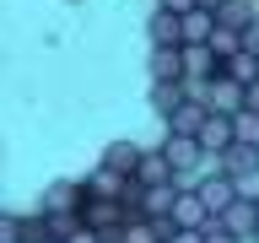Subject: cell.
<instances>
[{"mask_svg":"<svg viewBox=\"0 0 259 243\" xmlns=\"http://www.w3.org/2000/svg\"><path fill=\"white\" fill-rule=\"evenodd\" d=\"M210 54H216V60H232V54H243V32H232V27H222V22H216V32H210Z\"/></svg>","mask_w":259,"mask_h":243,"instance_id":"cell-15","label":"cell"},{"mask_svg":"<svg viewBox=\"0 0 259 243\" xmlns=\"http://www.w3.org/2000/svg\"><path fill=\"white\" fill-rule=\"evenodd\" d=\"M216 32V11H189L184 16V44H210Z\"/></svg>","mask_w":259,"mask_h":243,"instance_id":"cell-14","label":"cell"},{"mask_svg":"<svg viewBox=\"0 0 259 243\" xmlns=\"http://www.w3.org/2000/svg\"><path fill=\"white\" fill-rule=\"evenodd\" d=\"M167 243H205V232H200V227H173Z\"/></svg>","mask_w":259,"mask_h":243,"instance_id":"cell-20","label":"cell"},{"mask_svg":"<svg viewBox=\"0 0 259 243\" xmlns=\"http://www.w3.org/2000/svg\"><path fill=\"white\" fill-rule=\"evenodd\" d=\"M205 243H243V238H232V232H222V227L210 222V227H205Z\"/></svg>","mask_w":259,"mask_h":243,"instance_id":"cell-21","label":"cell"},{"mask_svg":"<svg viewBox=\"0 0 259 243\" xmlns=\"http://www.w3.org/2000/svg\"><path fill=\"white\" fill-rule=\"evenodd\" d=\"M70 243H103V238H97L92 227H81V232H76V238H70Z\"/></svg>","mask_w":259,"mask_h":243,"instance_id":"cell-23","label":"cell"},{"mask_svg":"<svg viewBox=\"0 0 259 243\" xmlns=\"http://www.w3.org/2000/svg\"><path fill=\"white\" fill-rule=\"evenodd\" d=\"M141 157H146V151H141V146H135V141H113L108 146V151H103V168H113V173H135V168H141Z\"/></svg>","mask_w":259,"mask_h":243,"instance_id":"cell-9","label":"cell"},{"mask_svg":"<svg viewBox=\"0 0 259 243\" xmlns=\"http://www.w3.org/2000/svg\"><path fill=\"white\" fill-rule=\"evenodd\" d=\"M222 168H227L232 178H259V146H243V141H238V146L222 157Z\"/></svg>","mask_w":259,"mask_h":243,"instance_id":"cell-10","label":"cell"},{"mask_svg":"<svg viewBox=\"0 0 259 243\" xmlns=\"http://www.w3.org/2000/svg\"><path fill=\"white\" fill-rule=\"evenodd\" d=\"M222 6H227V0H200V11H222Z\"/></svg>","mask_w":259,"mask_h":243,"instance_id":"cell-25","label":"cell"},{"mask_svg":"<svg viewBox=\"0 0 259 243\" xmlns=\"http://www.w3.org/2000/svg\"><path fill=\"white\" fill-rule=\"evenodd\" d=\"M157 11H173V16H189V11H200V0H157Z\"/></svg>","mask_w":259,"mask_h":243,"instance_id":"cell-19","label":"cell"},{"mask_svg":"<svg viewBox=\"0 0 259 243\" xmlns=\"http://www.w3.org/2000/svg\"><path fill=\"white\" fill-rule=\"evenodd\" d=\"M151 49H184V16H173V11L151 16Z\"/></svg>","mask_w":259,"mask_h":243,"instance_id":"cell-7","label":"cell"},{"mask_svg":"<svg viewBox=\"0 0 259 243\" xmlns=\"http://www.w3.org/2000/svg\"><path fill=\"white\" fill-rule=\"evenodd\" d=\"M216 227L232 232V238H243V243H254L259 238V206L254 200H238V206H227L222 216H216Z\"/></svg>","mask_w":259,"mask_h":243,"instance_id":"cell-3","label":"cell"},{"mask_svg":"<svg viewBox=\"0 0 259 243\" xmlns=\"http://www.w3.org/2000/svg\"><path fill=\"white\" fill-rule=\"evenodd\" d=\"M194 97H200L210 113H227V119H238V113L248 108V87H238L232 76H216V81H205V87H194Z\"/></svg>","mask_w":259,"mask_h":243,"instance_id":"cell-2","label":"cell"},{"mask_svg":"<svg viewBox=\"0 0 259 243\" xmlns=\"http://www.w3.org/2000/svg\"><path fill=\"white\" fill-rule=\"evenodd\" d=\"M194 194H200V200H205V211H210V216H222L227 206H238V200H243V189H238V178L227 173L222 162H210L205 173L194 178Z\"/></svg>","mask_w":259,"mask_h":243,"instance_id":"cell-1","label":"cell"},{"mask_svg":"<svg viewBox=\"0 0 259 243\" xmlns=\"http://www.w3.org/2000/svg\"><path fill=\"white\" fill-rule=\"evenodd\" d=\"M216 22H222V27H232V32H248V27L259 22V11L248 6V0H227L222 11H216Z\"/></svg>","mask_w":259,"mask_h":243,"instance_id":"cell-13","label":"cell"},{"mask_svg":"<svg viewBox=\"0 0 259 243\" xmlns=\"http://www.w3.org/2000/svg\"><path fill=\"white\" fill-rule=\"evenodd\" d=\"M254 206H259V200H254Z\"/></svg>","mask_w":259,"mask_h":243,"instance_id":"cell-27","label":"cell"},{"mask_svg":"<svg viewBox=\"0 0 259 243\" xmlns=\"http://www.w3.org/2000/svg\"><path fill=\"white\" fill-rule=\"evenodd\" d=\"M243 54H259V22H254L248 32H243Z\"/></svg>","mask_w":259,"mask_h":243,"instance_id":"cell-22","label":"cell"},{"mask_svg":"<svg viewBox=\"0 0 259 243\" xmlns=\"http://www.w3.org/2000/svg\"><path fill=\"white\" fill-rule=\"evenodd\" d=\"M238 141L243 146H259V113H248V108L238 113Z\"/></svg>","mask_w":259,"mask_h":243,"instance_id":"cell-17","label":"cell"},{"mask_svg":"<svg viewBox=\"0 0 259 243\" xmlns=\"http://www.w3.org/2000/svg\"><path fill=\"white\" fill-rule=\"evenodd\" d=\"M157 81H184V49H151V87Z\"/></svg>","mask_w":259,"mask_h":243,"instance_id":"cell-8","label":"cell"},{"mask_svg":"<svg viewBox=\"0 0 259 243\" xmlns=\"http://www.w3.org/2000/svg\"><path fill=\"white\" fill-rule=\"evenodd\" d=\"M248 113H259V81L248 87Z\"/></svg>","mask_w":259,"mask_h":243,"instance_id":"cell-24","label":"cell"},{"mask_svg":"<svg viewBox=\"0 0 259 243\" xmlns=\"http://www.w3.org/2000/svg\"><path fill=\"white\" fill-rule=\"evenodd\" d=\"M151 97H157V113L167 119L178 103H189V97H194V87H189V81H157V87H151Z\"/></svg>","mask_w":259,"mask_h":243,"instance_id":"cell-11","label":"cell"},{"mask_svg":"<svg viewBox=\"0 0 259 243\" xmlns=\"http://www.w3.org/2000/svg\"><path fill=\"white\" fill-rule=\"evenodd\" d=\"M227 76L238 81V87H254L259 81V54H232L227 60Z\"/></svg>","mask_w":259,"mask_h":243,"instance_id":"cell-16","label":"cell"},{"mask_svg":"<svg viewBox=\"0 0 259 243\" xmlns=\"http://www.w3.org/2000/svg\"><path fill=\"white\" fill-rule=\"evenodd\" d=\"M205 119H210V108L200 103V97H189V103H178V108L167 113V135H200Z\"/></svg>","mask_w":259,"mask_h":243,"instance_id":"cell-4","label":"cell"},{"mask_svg":"<svg viewBox=\"0 0 259 243\" xmlns=\"http://www.w3.org/2000/svg\"><path fill=\"white\" fill-rule=\"evenodd\" d=\"M124 184H130V178L113 173V168H92V178H87L92 200H119V194H124Z\"/></svg>","mask_w":259,"mask_h":243,"instance_id":"cell-12","label":"cell"},{"mask_svg":"<svg viewBox=\"0 0 259 243\" xmlns=\"http://www.w3.org/2000/svg\"><path fill=\"white\" fill-rule=\"evenodd\" d=\"M210 222H216V216H210V211H205V200H200V194H194V189H184V194H178L173 227H200V232H205Z\"/></svg>","mask_w":259,"mask_h":243,"instance_id":"cell-6","label":"cell"},{"mask_svg":"<svg viewBox=\"0 0 259 243\" xmlns=\"http://www.w3.org/2000/svg\"><path fill=\"white\" fill-rule=\"evenodd\" d=\"M135 178H141L146 189H151V184H184V178L173 173V162L162 157V146H157V151H146V157H141V168H135Z\"/></svg>","mask_w":259,"mask_h":243,"instance_id":"cell-5","label":"cell"},{"mask_svg":"<svg viewBox=\"0 0 259 243\" xmlns=\"http://www.w3.org/2000/svg\"><path fill=\"white\" fill-rule=\"evenodd\" d=\"M254 243H259V238H254Z\"/></svg>","mask_w":259,"mask_h":243,"instance_id":"cell-28","label":"cell"},{"mask_svg":"<svg viewBox=\"0 0 259 243\" xmlns=\"http://www.w3.org/2000/svg\"><path fill=\"white\" fill-rule=\"evenodd\" d=\"M44 243H54V238H44Z\"/></svg>","mask_w":259,"mask_h":243,"instance_id":"cell-26","label":"cell"},{"mask_svg":"<svg viewBox=\"0 0 259 243\" xmlns=\"http://www.w3.org/2000/svg\"><path fill=\"white\" fill-rule=\"evenodd\" d=\"M0 238L6 243H27V216H6V222H0Z\"/></svg>","mask_w":259,"mask_h":243,"instance_id":"cell-18","label":"cell"}]
</instances>
